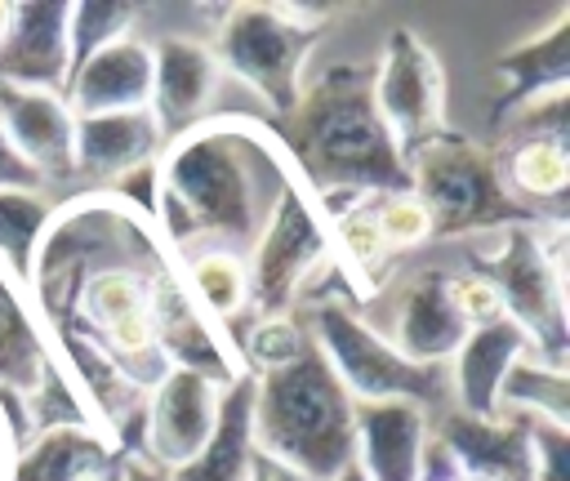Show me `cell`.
Segmentation results:
<instances>
[{
    "label": "cell",
    "mask_w": 570,
    "mask_h": 481,
    "mask_svg": "<svg viewBox=\"0 0 570 481\" xmlns=\"http://www.w3.org/2000/svg\"><path fill=\"white\" fill-rule=\"evenodd\" d=\"M334 481H365V477H361V472H356V463H347V468H343V472H338V477H334Z\"/></svg>",
    "instance_id": "obj_40"
},
{
    "label": "cell",
    "mask_w": 570,
    "mask_h": 481,
    "mask_svg": "<svg viewBox=\"0 0 570 481\" xmlns=\"http://www.w3.org/2000/svg\"><path fill=\"white\" fill-rule=\"evenodd\" d=\"M530 423V481H570V428Z\"/></svg>",
    "instance_id": "obj_34"
},
{
    "label": "cell",
    "mask_w": 570,
    "mask_h": 481,
    "mask_svg": "<svg viewBox=\"0 0 570 481\" xmlns=\"http://www.w3.org/2000/svg\"><path fill=\"white\" fill-rule=\"evenodd\" d=\"M499 414L570 428V370H557V365H548L539 356H521L503 374Z\"/></svg>",
    "instance_id": "obj_28"
},
{
    "label": "cell",
    "mask_w": 570,
    "mask_h": 481,
    "mask_svg": "<svg viewBox=\"0 0 570 481\" xmlns=\"http://www.w3.org/2000/svg\"><path fill=\"white\" fill-rule=\"evenodd\" d=\"M0 192H45V183L36 178V169L9 147L4 129H0Z\"/></svg>",
    "instance_id": "obj_36"
},
{
    "label": "cell",
    "mask_w": 570,
    "mask_h": 481,
    "mask_svg": "<svg viewBox=\"0 0 570 481\" xmlns=\"http://www.w3.org/2000/svg\"><path fill=\"white\" fill-rule=\"evenodd\" d=\"M245 481H307V477H298L294 468H285V463H276V459H267V454L254 450V459H249V477H245Z\"/></svg>",
    "instance_id": "obj_37"
},
{
    "label": "cell",
    "mask_w": 570,
    "mask_h": 481,
    "mask_svg": "<svg viewBox=\"0 0 570 481\" xmlns=\"http://www.w3.org/2000/svg\"><path fill=\"white\" fill-rule=\"evenodd\" d=\"M9 22H13V4L0 0V45H4V36H9Z\"/></svg>",
    "instance_id": "obj_39"
},
{
    "label": "cell",
    "mask_w": 570,
    "mask_h": 481,
    "mask_svg": "<svg viewBox=\"0 0 570 481\" xmlns=\"http://www.w3.org/2000/svg\"><path fill=\"white\" fill-rule=\"evenodd\" d=\"M330 22V9L316 4H223L218 27H214V62L218 71H232L245 80L263 107L281 120L294 111L303 94V71L307 53L321 45Z\"/></svg>",
    "instance_id": "obj_5"
},
{
    "label": "cell",
    "mask_w": 570,
    "mask_h": 481,
    "mask_svg": "<svg viewBox=\"0 0 570 481\" xmlns=\"http://www.w3.org/2000/svg\"><path fill=\"white\" fill-rule=\"evenodd\" d=\"M58 365L53 343L27 298V289L0 267V392L18 396L22 410L45 383V374Z\"/></svg>",
    "instance_id": "obj_24"
},
{
    "label": "cell",
    "mask_w": 570,
    "mask_h": 481,
    "mask_svg": "<svg viewBox=\"0 0 570 481\" xmlns=\"http://www.w3.org/2000/svg\"><path fill=\"white\" fill-rule=\"evenodd\" d=\"M521 356H534L530 338L508 321H490V325H476L463 334L459 352L445 361V392H450V405L472 414V419H499V387H503V374L521 361Z\"/></svg>",
    "instance_id": "obj_20"
},
{
    "label": "cell",
    "mask_w": 570,
    "mask_h": 481,
    "mask_svg": "<svg viewBox=\"0 0 570 481\" xmlns=\"http://www.w3.org/2000/svg\"><path fill=\"white\" fill-rule=\"evenodd\" d=\"M62 102L71 116H107V111H138L151 107V45L138 36H120L89 53L67 89Z\"/></svg>",
    "instance_id": "obj_22"
},
{
    "label": "cell",
    "mask_w": 570,
    "mask_h": 481,
    "mask_svg": "<svg viewBox=\"0 0 570 481\" xmlns=\"http://www.w3.org/2000/svg\"><path fill=\"white\" fill-rule=\"evenodd\" d=\"M67 0H22L13 4L9 36L0 45V80L18 89L62 94L71 80V40H67Z\"/></svg>",
    "instance_id": "obj_15"
},
{
    "label": "cell",
    "mask_w": 570,
    "mask_h": 481,
    "mask_svg": "<svg viewBox=\"0 0 570 481\" xmlns=\"http://www.w3.org/2000/svg\"><path fill=\"white\" fill-rule=\"evenodd\" d=\"M450 298H454V307H459V316H463L468 330L490 325V321L503 316L499 289H494L481 272H459V276H450Z\"/></svg>",
    "instance_id": "obj_35"
},
{
    "label": "cell",
    "mask_w": 570,
    "mask_h": 481,
    "mask_svg": "<svg viewBox=\"0 0 570 481\" xmlns=\"http://www.w3.org/2000/svg\"><path fill=\"white\" fill-rule=\"evenodd\" d=\"M236 352H240V365L249 374H267V370H281L289 361H298L312 338H307V325L285 312V316H249V330L232 338Z\"/></svg>",
    "instance_id": "obj_30"
},
{
    "label": "cell",
    "mask_w": 570,
    "mask_h": 481,
    "mask_svg": "<svg viewBox=\"0 0 570 481\" xmlns=\"http://www.w3.org/2000/svg\"><path fill=\"white\" fill-rule=\"evenodd\" d=\"M356 401L330 374L316 347L298 361L254 374L249 436L254 450L307 481H334L356 450Z\"/></svg>",
    "instance_id": "obj_3"
},
{
    "label": "cell",
    "mask_w": 570,
    "mask_h": 481,
    "mask_svg": "<svg viewBox=\"0 0 570 481\" xmlns=\"http://www.w3.org/2000/svg\"><path fill=\"white\" fill-rule=\"evenodd\" d=\"M463 334H468V325L450 298V272L423 267L405 281L396 312H392V330L383 338L410 365H445L459 352Z\"/></svg>",
    "instance_id": "obj_18"
},
{
    "label": "cell",
    "mask_w": 570,
    "mask_h": 481,
    "mask_svg": "<svg viewBox=\"0 0 570 481\" xmlns=\"http://www.w3.org/2000/svg\"><path fill=\"white\" fill-rule=\"evenodd\" d=\"M276 138L294 165V178L325 196H383L405 192V160L374 107V67L334 62L303 80L289 116H281Z\"/></svg>",
    "instance_id": "obj_2"
},
{
    "label": "cell",
    "mask_w": 570,
    "mask_h": 481,
    "mask_svg": "<svg viewBox=\"0 0 570 481\" xmlns=\"http://www.w3.org/2000/svg\"><path fill=\"white\" fill-rule=\"evenodd\" d=\"M218 396H223V387H214L209 379H200L191 370H165V379L147 392L142 436H138L134 459H142L156 472H174V468L191 463L214 432Z\"/></svg>",
    "instance_id": "obj_12"
},
{
    "label": "cell",
    "mask_w": 570,
    "mask_h": 481,
    "mask_svg": "<svg viewBox=\"0 0 570 481\" xmlns=\"http://www.w3.org/2000/svg\"><path fill=\"white\" fill-rule=\"evenodd\" d=\"M307 338L352 401L401 396L419 401L423 410L445 405V365H410L396 356L347 294H321L307 303Z\"/></svg>",
    "instance_id": "obj_7"
},
{
    "label": "cell",
    "mask_w": 570,
    "mask_h": 481,
    "mask_svg": "<svg viewBox=\"0 0 570 481\" xmlns=\"http://www.w3.org/2000/svg\"><path fill=\"white\" fill-rule=\"evenodd\" d=\"M454 481H468V477H454Z\"/></svg>",
    "instance_id": "obj_41"
},
{
    "label": "cell",
    "mask_w": 570,
    "mask_h": 481,
    "mask_svg": "<svg viewBox=\"0 0 570 481\" xmlns=\"http://www.w3.org/2000/svg\"><path fill=\"white\" fill-rule=\"evenodd\" d=\"M494 76H503V98L490 111L494 129L517 107L570 89V4H557V13L539 31L521 36L517 45H508L494 58Z\"/></svg>",
    "instance_id": "obj_21"
},
{
    "label": "cell",
    "mask_w": 570,
    "mask_h": 481,
    "mask_svg": "<svg viewBox=\"0 0 570 481\" xmlns=\"http://www.w3.org/2000/svg\"><path fill=\"white\" fill-rule=\"evenodd\" d=\"M183 285L191 303L223 330H232L240 316H249V294H245V258L232 249H200L178 258Z\"/></svg>",
    "instance_id": "obj_27"
},
{
    "label": "cell",
    "mask_w": 570,
    "mask_h": 481,
    "mask_svg": "<svg viewBox=\"0 0 570 481\" xmlns=\"http://www.w3.org/2000/svg\"><path fill=\"white\" fill-rule=\"evenodd\" d=\"M0 129L9 147L36 169L45 187L76 183L71 169V143H76V116L62 102V94L45 89H18L0 80Z\"/></svg>",
    "instance_id": "obj_13"
},
{
    "label": "cell",
    "mask_w": 570,
    "mask_h": 481,
    "mask_svg": "<svg viewBox=\"0 0 570 481\" xmlns=\"http://www.w3.org/2000/svg\"><path fill=\"white\" fill-rule=\"evenodd\" d=\"M249 410H254V374H245L240 383L223 387L209 441L200 445V454L191 463L165 472V481H245L249 477V459H254Z\"/></svg>",
    "instance_id": "obj_25"
},
{
    "label": "cell",
    "mask_w": 570,
    "mask_h": 481,
    "mask_svg": "<svg viewBox=\"0 0 570 481\" xmlns=\"http://www.w3.org/2000/svg\"><path fill=\"white\" fill-rule=\"evenodd\" d=\"M503 125L512 129V134H503L508 143H512V138H557V143H566V138H570V89L517 107Z\"/></svg>",
    "instance_id": "obj_33"
},
{
    "label": "cell",
    "mask_w": 570,
    "mask_h": 481,
    "mask_svg": "<svg viewBox=\"0 0 570 481\" xmlns=\"http://www.w3.org/2000/svg\"><path fill=\"white\" fill-rule=\"evenodd\" d=\"M410 192L423 200L436 236H472V232H503L517 223H543L534 209L508 196L499 174V151L472 143L454 129L432 138L423 151L405 160Z\"/></svg>",
    "instance_id": "obj_6"
},
{
    "label": "cell",
    "mask_w": 570,
    "mask_h": 481,
    "mask_svg": "<svg viewBox=\"0 0 570 481\" xmlns=\"http://www.w3.org/2000/svg\"><path fill=\"white\" fill-rule=\"evenodd\" d=\"M530 481V423L499 414L472 419L454 405L428 414L423 481Z\"/></svg>",
    "instance_id": "obj_10"
},
{
    "label": "cell",
    "mask_w": 570,
    "mask_h": 481,
    "mask_svg": "<svg viewBox=\"0 0 570 481\" xmlns=\"http://www.w3.org/2000/svg\"><path fill=\"white\" fill-rule=\"evenodd\" d=\"M125 481H165V472L147 468L142 459H129V468H125Z\"/></svg>",
    "instance_id": "obj_38"
},
{
    "label": "cell",
    "mask_w": 570,
    "mask_h": 481,
    "mask_svg": "<svg viewBox=\"0 0 570 481\" xmlns=\"http://www.w3.org/2000/svg\"><path fill=\"white\" fill-rule=\"evenodd\" d=\"M138 4L129 0H76L71 4V18H67V40H71V71L98 53L102 45L120 40V36H134V22H138Z\"/></svg>",
    "instance_id": "obj_31"
},
{
    "label": "cell",
    "mask_w": 570,
    "mask_h": 481,
    "mask_svg": "<svg viewBox=\"0 0 570 481\" xmlns=\"http://www.w3.org/2000/svg\"><path fill=\"white\" fill-rule=\"evenodd\" d=\"M156 183V232L183 258L196 240L254 245L263 218L294 183V165L272 125L209 116L160 147Z\"/></svg>",
    "instance_id": "obj_1"
},
{
    "label": "cell",
    "mask_w": 570,
    "mask_h": 481,
    "mask_svg": "<svg viewBox=\"0 0 570 481\" xmlns=\"http://www.w3.org/2000/svg\"><path fill=\"white\" fill-rule=\"evenodd\" d=\"M316 209L325 218L334 263L361 307L365 298H374L387 285L392 263H396V254L387 249V240L374 223V196H325V200H316Z\"/></svg>",
    "instance_id": "obj_23"
},
{
    "label": "cell",
    "mask_w": 570,
    "mask_h": 481,
    "mask_svg": "<svg viewBox=\"0 0 570 481\" xmlns=\"http://www.w3.org/2000/svg\"><path fill=\"white\" fill-rule=\"evenodd\" d=\"M125 454L98 423H62L31 432L9 463V481H125Z\"/></svg>",
    "instance_id": "obj_16"
},
{
    "label": "cell",
    "mask_w": 570,
    "mask_h": 481,
    "mask_svg": "<svg viewBox=\"0 0 570 481\" xmlns=\"http://www.w3.org/2000/svg\"><path fill=\"white\" fill-rule=\"evenodd\" d=\"M494 240L472 254L503 303V316L530 338L534 356L570 370V330H566V223H517L490 232Z\"/></svg>",
    "instance_id": "obj_4"
},
{
    "label": "cell",
    "mask_w": 570,
    "mask_h": 481,
    "mask_svg": "<svg viewBox=\"0 0 570 481\" xmlns=\"http://www.w3.org/2000/svg\"><path fill=\"white\" fill-rule=\"evenodd\" d=\"M165 138L156 129L151 107L138 111H107V116H76V143H71V169L89 192H107L116 178H125L138 165H151L160 156Z\"/></svg>",
    "instance_id": "obj_19"
},
{
    "label": "cell",
    "mask_w": 570,
    "mask_h": 481,
    "mask_svg": "<svg viewBox=\"0 0 570 481\" xmlns=\"http://www.w3.org/2000/svg\"><path fill=\"white\" fill-rule=\"evenodd\" d=\"M321 276H343V272L334 263L330 232L312 192L294 178L263 218L245 263L249 316H285L298 303H312Z\"/></svg>",
    "instance_id": "obj_8"
},
{
    "label": "cell",
    "mask_w": 570,
    "mask_h": 481,
    "mask_svg": "<svg viewBox=\"0 0 570 481\" xmlns=\"http://www.w3.org/2000/svg\"><path fill=\"white\" fill-rule=\"evenodd\" d=\"M374 67V107L401 151L410 160L432 138H441L445 125V71L436 49L414 27H392V36L379 49Z\"/></svg>",
    "instance_id": "obj_9"
},
{
    "label": "cell",
    "mask_w": 570,
    "mask_h": 481,
    "mask_svg": "<svg viewBox=\"0 0 570 481\" xmlns=\"http://www.w3.org/2000/svg\"><path fill=\"white\" fill-rule=\"evenodd\" d=\"M374 223H379V232H383V240H387L392 254L432 240V218H428L423 200H419L410 187H405V192H383V196H374Z\"/></svg>",
    "instance_id": "obj_32"
},
{
    "label": "cell",
    "mask_w": 570,
    "mask_h": 481,
    "mask_svg": "<svg viewBox=\"0 0 570 481\" xmlns=\"http://www.w3.org/2000/svg\"><path fill=\"white\" fill-rule=\"evenodd\" d=\"M499 174L512 200L534 209L543 223H566L561 200L570 187V147L557 138H512L499 151Z\"/></svg>",
    "instance_id": "obj_26"
},
{
    "label": "cell",
    "mask_w": 570,
    "mask_h": 481,
    "mask_svg": "<svg viewBox=\"0 0 570 481\" xmlns=\"http://www.w3.org/2000/svg\"><path fill=\"white\" fill-rule=\"evenodd\" d=\"M428 414L419 401H356V450L352 463L365 481H423Z\"/></svg>",
    "instance_id": "obj_17"
},
{
    "label": "cell",
    "mask_w": 570,
    "mask_h": 481,
    "mask_svg": "<svg viewBox=\"0 0 570 481\" xmlns=\"http://www.w3.org/2000/svg\"><path fill=\"white\" fill-rule=\"evenodd\" d=\"M151 330H156V347L169 370H191V374L209 379L214 387H232L249 374L240 365L232 334L223 325H214L191 303V294L183 285V267L151 281Z\"/></svg>",
    "instance_id": "obj_11"
},
{
    "label": "cell",
    "mask_w": 570,
    "mask_h": 481,
    "mask_svg": "<svg viewBox=\"0 0 570 481\" xmlns=\"http://www.w3.org/2000/svg\"><path fill=\"white\" fill-rule=\"evenodd\" d=\"M58 200L49 192H0V267L27 289L40 236L53 218Z\"/></svg>",
    "instance_id": "obj_29"
},
{
    "label": "cell",
    "mask_w": 570,
    "mask_h": 481,
    "mask_svg": "<svg viewBox=\"0 0 570 481\" xmlns=\"http://www.w3.org/2000/svg\"><path fill=\"white\" fill-rule=\"evenodd\" d=\"M218 62L209 45L191 36H160L151 45V116L160 138H178L191 125L209 120L214 94H218Z\"/></svg>",
    "instance_id": "obj_14"
}]
</instances>
